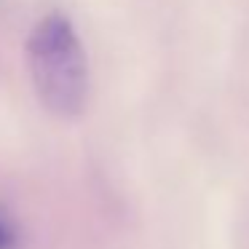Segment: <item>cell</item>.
Segmentation results:
<instances>
[{
    "label": "cell",
    "instance_id": "cell-1",
    "mask_svg": "<svg viewBox=\"0 0 249 249\" xmlns=\"http://www.w3.org/2000/svg\"><path fill=\"white\" fill-rule=\"evenodd\" d=\"M30 78L40 102L54 115H78L89 97V59L75 27L62 14H49L27 38Z\"/></svg>",
    "mask_w": 249,
    "mask_h": 249
},
{
    "label": "cell",
    "instance_id": "cell-2",
    "mask_svg": "<svg viewBox=\"0 0 249 249\" xmlns=\"http://www.w3.org/2000/svg\"><path fill=\"white\" fill-rule=\"evenodd\" d=\"M22 247V231L17 217L8 212V206L0 204V249H19Z\"/></svg>",
    "mask_w": 249,
    "mask_h": 249
}]
</instances>
